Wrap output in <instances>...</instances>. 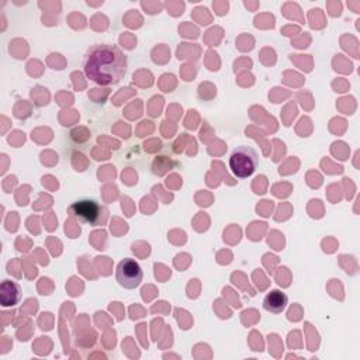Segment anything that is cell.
Segmentation results:
<instances>
[{"label": "cell", "mask_w": 360, "mask_h": 360, "mask_svg": "<svg viewBox=\"0 0 360 360\" xmlns=\"http://www.w3.org/2000/svg\"><path fill=\"white\" fill-rule=\"evenodd\" d=\"M83 70L87 79L100 86L115 84L127 72V56L115 45L97 44L87 51Z\"/></svg>", "instance_id": "1"}, {"label": "cell", "mask_w": 360, "mask_h": 360, "mask_svg": "<svg viewBox=\"0 0 360 360\" xmlns=\"http://www.w3.org/2000/svg\"><path fill=\"white\" fill-rule=\"evenodd\" d=\"M259 156L255 149L250 146H239L229 156V169L231 172L240 179L249 177L257 167Z\"/></svg>", "instance_id": "2"}, {"label": "cell", "mask_w": 360, "mask_h": 360, "mask_svg": "<svg viewBox=\"0 0 360 360\" xmlns=\"http://www.w3.org/2000/svg\"><path fill=\"white\" fill-rule=\"evenodd\" d=\"M142 277H143L142 269L139 263L135 262L134 259L127 257L117 264L115 278L122 288H127V290L136 288L141 284Z\"/></svg>", "instance_id": "3"}, {"label": "cell", "mask_w": 360, "mask_h": 360, "mask_svg": "<svg viewBox=\"0 0 360 360\" xmlns=\"http://www.w3.org/2000/svg\"><path fill=\"white\" fill-rule=\"evenodd\" d=\"M69 214L79 222L97 225L101 218V207L94 200H80L69 207Z\"/></svg>", "instance_id": "4"}, {"label": "cell", "mask_w": 360, "mask_h": 360, "mask_svg": "<svg viewBox=\"0 0 360 360\" xmlns=\"http://www.w3.org/2000/svg\"><path fill=\"white\" fill-rule=\"evenodd\" d=\"M21 298V288L15 281L3 280L0 285V301L3 307H13Z\"/></svg>", "instance_id": "5"}, {"label": "cell", "mask_w": 360, "mask_h": 360, "mask_svg": "<svg viewBox=\"0 0 360 360\" xmlns=\"http://www.w3.org/2000/svg\"><path fill=\"white\" fill-rule=\"evenodd\" d=\"M288 304V297L281 290H271L266 294L263 300V308L271 314H280L285 309Z\"/></svg>", "instance_id": "6"}]
</instances>
